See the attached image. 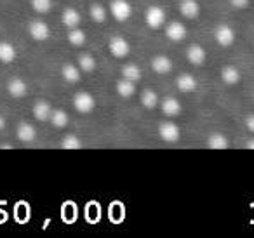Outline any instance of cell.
<instances>
[{
	"label": "cell",
	"instance_id": "obj_8",
	"mask_svg": "<svg viewBox=\"0 0 254 238\" xmlns=\"http://www.w3.org/2000/svg\"><path fill=\"white\" fill-rule=\"evenodd\" d=\"M188 32H187V26L180 21H173L166 26V37L173 42H183L187 39Z\"/></svg>",
	"mask_w": 254,
	"mask_h": 238
},
{
	"label": "cell",
	"instance_id": "obj_26",
	"mask_svg": "<svg viewBox=\"0 0 254 238\" xmlns=\"http://www.w3.org/2000/svg\"><path fill=\"white\" fill-rule=\"evenodd\" d=\"M89 14H91V19L94 23H105L106 18H108V11L101 4H92L91 9H89Z\"/></svg>",
	"mask_w": 254,
	"mask_h": 238
},
{
	"label": "cell",
	"instance_id": "obj_24",
	"mask_svg": "<svg viewBox=\"0 0 254 238\" xmlns=\"http://www.w3.org/2000/svg\"><path fill=\"white\" fill-rule=\"evenodd\" d=\"M51 123H53L56 129H63V127L68 125V113L64 112V110H53V113H51Z\"/></svg>",
	"mask_w": 254,
	"mask_h": 238
},
{
	"label": "cell",
	"instance_id": "obj_6",
	"mask_svg": "<svg viewBox=\"0 0 254 238\" xmlns=\"http://www.w3.org/2000/svg\"><path fill=\"white\" fill-rule=\"evenodd\" d=\"M159 136L166 143H176L181 137V130L174 122H162L159 125Z\"/></svg>",
	"mask_w": 254,
	"mask_h": 238
},
{
	"label": "cell",
	"instance_id": "obj_33",
	"mask_svg": "<svg viewBox=\"0 0 254 238\" xmlns=\"http://www.w3.org/2000/svg\"><path fill=\"white\" fill-rule=\"evenodd\" d=\"M246 148H247V150H254V137H253V139H247Z\"/></svg>",
	"mask_w": 254,
	"mask_h": 238
},
{
	"label": "cell",
	"instance_id": "obj_22",
	"mask_svg": "<svg viewBox=\"0 0 254 238\" xmlns=\"http://www.w3.org/2000/svg\"><path fill=\"white\" fill-rule=\"evenodd\" d=\"M16 56H18L16 47L12 46L11 42L2 40V42H0V61H2V63H12V61L16 60Z\"/></svg>",
	"mask_w": 254,
	"mask_h": 238
},
{
	"label": "cell",
	"instance_id": "obj_14",
	"mask_svg": "<svg viewBox=\"0 0 254 238\" xmlns=\"http://www.w3.org/2000/svg\"><path fill=\"white\" fill-rule=\"evenodd\" d=\"M16 136H18V139L23 141V143H32V141H35V137H37V129L32 125V123L21 122L18 125V129H16Z\"/></svg>",
	"mask_w": 254,
	"mask_h": 238
},
{
	"label": "cell",
	"instance_id": "obj_30",
	"mask_svg": "<svg viewBox=\"0 0 254 238\" xmlns=\"http://www.w3.org/2000/svg\"><path fill=\"white\" fill-rule=\"evenodd\" d=\"M33 11L39 12V14H47L53 7V2L51 0H30Z\"/></svg>",
	"mask_w": 254,
	"mask_h": 238
},
{
	"label": "cell",
	"instance_id": "obj_27",
	"mask_svg": "<svg viewBox=\"0 0 254 238\" xmlns=\"http://www.w3.org/2000/svg\"><path fill=\"white\" fill-rule=\"evenodd\" d=\"M61 148L63 150H80L82 148V139L75 134H66L61 139Z\"/></svg>",
	"mask_w": 254,
	"mask_h": 238
},
{
	"label": "cell",
	"instance_id": "obj_3",
	"mask_svg": "<svg viewBox=\"0 0 254 238\" xmlns=\"http://www.w3.org/2000/svg\"><path fill=\"white\" fill-rule=\"evenodd\" d=\"M94 106H96V99L92 98V94L91 92H85V91H82V92H77L75 94V98H73V108L77 110L78 113H91L92 110H94Z\"/></svg>",
	"mask_w": 254,
	"mask_h": 238
},
{
	"label": "cell",
	"instance_id": "obj_10",
	"mask_svg": "<svg viewBox=\"0 0 254 238\" xmlns=\"http://www.w3.org/2000/svg\"><path fill=\"white\" fill-rule=\"evenodd\" d=\"M51 113H53V106H51L49 101L46 99H40L33 105V117H35L39 122H46V120L51 119Z\"/></svg>",
	"mask_w": 254,
	"mask_h": 238
},
{
	"label": "cell",
	"instance_id": "obj_7",
	"mask_svg": "<svg viewBox=\"0 0 254 238\" xmlns=\"http://www.w3.org/2000/svg\"><path fill=\"white\" fill-rule=\"evenodd\" d=\"M214 40L221 47H230L235 42V32L230 25H218L214 30Z\"/></svg>",
	"mask_w": 254,
	"mask_h": 238
},
{
	"label": "cell",
	"instance_id": "obj_18",
	"mask_svg": "<svg viewBox=\"0 0 254 238\" xmlns=\"http://www.w3.org/2000/svg\"><path fill=\"white\" fill-rule=\"evenodd\" d=\"M207 146L211 150H226L230 146V141L225 134L221 132H212L211 136L207 137Z\"/></svg>",
	"mask_w": 254,
	"mask_h": 238
},
{
	"label": "cell",
	"instance_id": "obj_23",
	"mask_svg": "<svg viewBox=\"0 0 254 238\" xmlns=\"http://www.w3.org/2000/svg\"><path fill=\"white\" fill-rule=\"evenodd\" d=\"M120 73H122V78H127V80H131V82H138L139 78H141V68H139L138 64L129 63L120 68Z\"/></svg>",
	"mask_w": 254,
	"mask_h": 238
},
{
	"label": "cell",
	"instance_id": "obj_32",
	"mask_svg": "<svg viewBox=\"0 0 254 238\" xmlns=\"http://www.w3.org/2000/svg\"><path fill=\"white\" fill-rule=\"evenodd\" d=\"M246 127H247V130H249V132L254 134V115H249L246 119Z\"/></svg>",
	"mask_w": 254,
	"mask_h": 238
},
{
	"label": "cell",
	"instance_id": "obj_16",
	"mask_svg": "<svg viewBox=\"0 0 254 238\" xmlns=\"http://www.w3.org/2000/svg\"><path fill=\"white\" fill-rule=\"evenodd\" d=\"M181 110H183V106L176 98H166L162 101V113L166 117H178Z\"/></svg>",
	"mask_w": 254,
	"mask_h": 238
},
{
	"label": "cell",
	"instance_id": "obj_15",
	"mask_svg": "<svg viewBox=\"0 0 254 238\" xmlns=\"http://www.w3.org/2000/svg\"><path fill=\"white\" fill-rule=\"evenodd\" d=\"M7 92L12 96V98L19 99L23 98V96H26V92H28V87H26V82L23 80V78H11L7 84Z\"/></svg>",
	"mask_w": 254,
	"mask_h": 238
},
{
	"label": "cell",
	"instance_id": "obj_20",
	"mask_svg": "<svg viewBox=\"0 0 254 238\" xmlns=\"http://www.w3.org/2000/svg\"><path fill=\"white\" fill-rule=\"evenodd\" d=\"M221 80L225 82L226 85H237L240 82V71H239V68L232 66V64L225 66L221 70Z\"/></svg>",
	"mask_w": 254,
	"mask_h": 238
},
{
	"label": "cell",
	"instance_id": "obj_19",
	"mask_svg": "<svg viewBox=\"0 0 254 238\" xmlns=\"http://www.w3.org/2000/svg\"><path fill=\"white\" fill-rule=\"evenodd\" d=\"M117 94L124 99H129L136 94V85L134 82L127 80V78H122V80L117 82Z\"/></svg>",
	"mask_w": 254,
	"mask_h": 238
},
{
	"label": "cell",
	"instance_id": "obj_1",
	"mask_svg": "<svg viewBox=\"0 0 254 238\" xmlns=\"http://www.w3.org/2000/svg\"><path fill=\"white\" fill-rule=\"evenodd\" d=\"M110 14L117 21H127L132 16V5L127 0H112L110 2Z\"/></svg>",
	"mask_w": 254,
	"mask_h": 238
},
{
	"label": "cell",
	"instance_id": "obj_5",
	"mask_svg": "<svg viewBox=\"0 0 254 238\" xmlns=\"http://www.w3.org/2000/svg\"><path fill=\"white\" fill-rule=\"evenodd\" d=\"M28 33L35 42H46L51 37V28L47 23L37 19V21H32L28 25Z\"/></svg>",
	"mask_w": 254,
	"mask_h": 238
},
{
	"label": "cell",
	"instance_id": "obj_12",
	"mask_svg": "<svg viewBox=\"0 0 254 238\" xmlns=\"http://www.w3.org/2000/svg\"><path fill=\"white\" fill-rule=\"evenodd\" d=\"M152 70L159 75H166V73H171L173 70V61L171 58L164 56V54H159L152 60Z\"/></svg>",
	"mask_w": 254,
	"mask_h": 238
},
{
	"label": "cell",
	"instance_id": "obj_31",
	"mask_svg": "<svg viewBox=\"0 0 254 238\" xmlns=\"http://www.w3.org/2000/svg\"><path fill=\"white\" fill-rule=\"evenodd\" d=\"M230 4H232L235 9H244L249 5V0H230Z\"/></svg>",
	"mask_w": 254,
	"mask_h": 238
},
{
	"label": "cell",
	"instance_id": "obj_28",
	"mask_svg": "<svg viewBox=\"0 0 254 238\" xmlns=\"http://www.w3.org/2000/svg\"><path fill=\"white\" fill-rule=\"evenodd\" d=\"M141 105L145 106L146 110H153V108H155V106L159 105V96H157V92L146 89V91L141 94Z\"/></svg>",
	"mask_w": 254,
	"mask_h": 238
},
{
	"label": "cell",
	"instance_id": "obj_25",
	"mask_svg": "<svg viewBox=\"0 0 254 238\" xmlns=\"http://www.w3.org/2000/svg\"><path fill=\"white\" fill-rule=\"evenodd\" d=\"M78 68H80V71H84V73H91V71L96 70V60L89 53L80 54V56H78Z\"/></svg>",
	"mask_w": 254,
	"mask_h": 238
},
{
	"label": "cell",
	"instance_id": "obj_21",
	"mask_svg": "<svg viewBox=\"0 0 254 238\" xmlns=\"http://www.w3.org/2000/svg\"><path fill=\"white\" fill-rule=\"evenodd\" d=\"M61 77L64 78V82L68 84H77L80 80V68L75 64H63L61 68Z\"/></svg>",
	"mask_w": 254,
	"mask_h": 238
},
{
	"label": "cell",
	"instance_id": "obj_17",
	"mask_svg": "<svg viewBox=\"0 0 254 238\" xmlns=\"http://www.w3.org/2000/svg\"><path fill=\"white\" fill-rule=\"evenodd\" d=\"M176 85L181 92H193L195 89H197V80H195L193 75L183 73L176 78Z\"/></svg>",
	"mask_w": 254,
	"mask_h": 238
},
{
	"label": "cell",
	"instance_id": "obj_2",
	"mask_svg": "<svg viewBox=\"0 0 254 238\" xmlns=\"http://www.w3.org/2000/svg\"><path fill=\"white\" fill-rule=\"evenodd\" d=\"M145 21L152 30H159L166 25V11L160 5H152L146 9L145 12Z\"/></svg>",
	"mask_w": 254,
	"mask_h": 238
},
{
	"label": "cell",
	"instance_id": "obj_34",
	"mask_svg": "<svg viewBox=\"0 0 254 238\" xmlns=\"http://www.w3.org/2000/svg\"><path fill=\"white\" fill-rule=\"evenodd\" d=\"M5 129V119H4V115L0 113V130H4Z\"/></svg>",
	"mask_w": 254,
	"mask_h": 238
},
{
	"label": "cell",
	"instance_id": "obj_13",
	"mask_svg": "<svg viewBox=\"0 0 254 238\" xmlns=\"http://www.w3.org/2000/svg\"><path fill=\"white\" fill-rule=\"evenodd\" d=\"M205 58H207L205 49L202 46H198V44H191V46L187 49V60L190 61L191 64H195V66L204 63Z\"/></svg>",
	"mask_w": 254,
	"mask_h": 238
},
{
	"label": "cell",
	"instance_id": "obj_4",
	"mask_svg": "<svg viewBox=\"0 0 254 238\" xmlns=\"http://www.w3.org/2000/svg\"><path fill=\"white\" fill-rule=\"evenodd\" d=\"M108 51L112 53V56H115V58H126V56H129V53H131V46H129V42H127L124 37L115 35L110 39Z\"/></svg>",
	"mask_w": 254,
	"mask_h": 238
},
{
	"label": "cell",
	"instance_id": "obj_11",
	"mask_svg": "<svg viewBox=\"0 0 254 238\" xmlns=\"http://www.w3.org/2000/svg\"><path fill=\"white\" fill-rule=\"evenodd\" d=\"M180 12L183 14V18L187 19H195L200 14V5L197 0H181L180 2Z\"/></svg>",
	"mask_w": 254,
	"mask_h": 238
},
{
	"label": "cell",
	"instance_id": "obj_9",
	"mask_svg": "<svg viewBox=\"0 0 254 238\" xmlns=\"http://www.w3.org/2000/svg\"><path fill=\"white\" fill-rule=\"evenodd\" d=\"M61 21H63V25L66 26L68 30L78 28V26H80V21H82V16L77 9L68 7V9H64L63 14H61Z\"/></svg>",
	"mask_w": 254,
	"mask_h": 238
},
{
	"label": "cell",
	"instance_id": "obj_29",
	"mask_svg": "<svg viewBox=\"0 0 254 238\" xmlns=\"http://www.w3.org/2000/svg\"><path fill=\"white\" fill-rule=\"evenodd\" d=\"M85 40H87V37H85V33L82 32L80 28H71L70 32H68V42H70L71 46L80 47L85 44Z\"/></svg>",
	"mask_w": 254,
	"mask_h": 238
}]
</instances>
